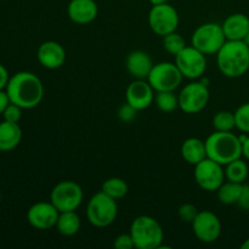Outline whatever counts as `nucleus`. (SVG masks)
I'll list each match as a JSON object with an SVG mask.
<instances>
[{
	"label": "nucleus",
	"instance_id": "36",
	"mask_svg": "<svg viewBox=\"0 0 249 249\" xmlns=\"http://www.w3.org/2000/svg\"><path fill=\"white\" fill-rule=\"evenodd\" d=\"M240 140L242 142V156L246 160H249V135L248 134L243 133L240 136Z\"/></svg>",
	"mask_w": 249,
	"mask_h": 249
},
{
	"label": "nucleus",
	"instance_id": "15",
	"mask_svg": "<svg viewBox=\"0 0 249 249\" xmlns=\"http://www.w3.org/2000/svg\"><path fill=\"white\" fill-rule=\"evenodd\" d=\"M125 100L138 111H143L152 105L155 90L147 79H135L125 90Z\"/></svg>",
	"mask_w": 249,
	"mask_h": 249
},
{
	"label": "nucleus",
	"instance_id": "10",
	"mask_svg": "<svg viewBox=\"0 0 249 249\" xmlns=\"http://www.w3.org/2000/svg\"><path fill=\"white\" fill-rule=\"evenodd\" d=\"M194 177L201 189L213 192L225 182V169L218 162L207 157L195 165Z\"/></svg>",
	"mask_w": 249,
	"mask_h": 249
},
{
	"label": "nucleus",
	"instance_id": "17",
	"mask_svg": "<svg viewBox=\"0 0 249 249\" xmlns=\"http://www.w3.org/2000/svg\"><path fill=\"white\" fill-rule=\"evenodd\" d=\"M99 14V6L95 0H71L67 6V15L77 24H88L95 21Z\"/></svg>",
	"mask_w": 249,
	"mask_h": 249
},
{
	"label": "nucleus",
	"instance_id": "13",
	"mask_svg": "<svg viewBox=\"0 0 249 249\" xmlns=\"http://www.w3.org/2000/svg\"><path fill=\"white\" fill-rule=\"evenodd\" d=\"M192 230L198 241L203 243H213L220 237V219L211 211L198 212L196 219L192 221Z\"/></svg>",
	"mask_w": 249,
	"mask_h": 249
},
{
	"label": "nucleus",
	"instance_id": "9",
	"mask_svg": "<svg viewBox=\"0 0 249 249\" xmlns=\"http://www.w3.org/2000/svg\"><path fill=\"white\" fill-rule=\"evenodd\" d=\"M179 14L170 4L153 5L148 12V26L157 36H164L177 32L179 27Z\"/></svg>",
	"mask_w": 249,
	"mask_h": 249
},
{
	"label": "nucleus",
	"instance_id": "2",
	"mask_svg": "<svg viewBox=\"0 0 249 249\" xmlns=\"http://www.w3.org/2000/svg\"><path fill=\"white\" fill-rule=\"evenodd\" d=\"M216 65L225 77H242L249 70V46L243 40H226L216 53Z\"/></svg>",
	"mask_w": 249,
	"mask_h": 249
},
{
	"label": "nucleus",
	"instance_id": "40",
	"mask_svg": "<svg viewBox=\"0 0 249 249\" xmlns=\"http://www.w3.org/2000/svg\"><path fill=\"white\" fill-rule=\"evenodd\" d=\"M243 41H245V43H246V44H247V45L249 46V32H248V33H247V36H246L245 40H243Z\"/></svg>",
	"mask_w": 249,
	"mask_h": 249
},
{
	"label": "nucleus",
	"instance_id": "18",
	"mask_svg": "<svg viewBox=\"0 0 249 249\" xmlns=\"http://www.w3.org/2000/svg\"><path fill=\"white\" fill-rule=\"evenodd\" d=\"M125 67L129 74L135 79H147L153 67L152 58L142 50H134L128 55Z\"/></svg>",
	"mask_w": 249,
	"mask_h": 249
},
{
	"label": "nucleus",
	"instance_id": "7",
	"mask_svg": "<svg viewBox=\"0 0 249 249\" xmlns=\"http://www.w3.org/2000/svg\"><path fill=\"white\" fill-rule=\"evenodd\" d=\"M84 194L80 185L72 180H65L53 186L50 195V202L60 212L77 211L82 204Z\"/></svg>",
	"mask_w": 249,
	"mask_h": 249
},
{
	"label": "nucleus",
	"instance_id": "11",
	"mask_svg": "<svg viewBox=\"0 0 249 249\" xmlns=\"http://www.w3.org/2000/svg\"><path fill=\"white\" fill-rule=\"evenodd\" d=\"M175 65L181 72L182 77L195 80L206 73L207 58L206 55L196 48L186 45L178 55H175Z\"/></svg>",
	"mask_w": 249,
	"mask_h": 249
},
{
	"label": "nucleus",
	"instance_id": "19",
	"mask_svg": "<svg viewBox=\"0 0 249 249\" xmlns=\"http://www.w3.org/2000/svg\"><path fill=\"white\" fill-rule=\"evenodd\" d=\"M226 40H245L249 32V18L245 14H232L221 24Z\"/></svg>",
	"mask_w": 249,
	"mask_h": 249
},
{
	"label": "nucleus",
	"instance_id": "26",
	"mask_svg": "<svg viewBox=\"0 0 249 249\" xmlns=\"http://www.w3.org/2000/svg\"><path fill=\"white\" fill-rule=\"evenodd\" d=\"M155 102L160 111L169 113L179 107V96L174 91H158L155 96Z\"/></svg>",
	"mask_w": 249,
	"mask_h": 249
},
{
	"label": "nucleus",
	"instance_id": "27",
	"mask_svg": "<svg viewBox=\"0 0 249 249\" xmlns=\"http://www.w3.org/2000/svg\"><path fill=\"white\" fill-rule=\"evenodd\" d=\"M213 126L216 131H232L236 128L235 113L230 111H220L213 117Z\"/></svg>",
	"mask_w": 249,
	"mask_h": 249
},
{
	"label": "nucleus",
	"instance_id": "14",
	"mask_svg": "<svg viewBox=\"0 0 249 249\" xmlns=\"http://www.w3.org/2000/svg\"><path fill=\"white\" fill-rule=\"evenodd\" d=\"M60 212L51 202L34 203L27 212V220L36 230H49L55 228Z\"/></svg>",
	"mask_w": 249,
	"mask_h": 249
},
{
	"label": "nucleus",
	"instance_id": "33",
	"mask_svg": "<svg viewBox=\"0 0 249 249\" xmlns=\"http://www.w3.org/2000/svg\"><path fill=\"white\" fill-rule=\"evenodd\" d=\"M113 247L117 249H131L135 247V245L130 233H123L114 238Z\"/></svg>",
	"mask_w": 249,
	"mask_h": 249
},
{
	"label": "nucleus",
	"instance_id": "30",
	"mask_svg": "<svg viewBox=\"0 0 249 249\" xmlns=\"http://www.w3.org/2000/svg\"><path fill=\"white\" fill-rule=\"evenodd\" d=\"M178 214H179L180 220L184 221V223L192 224V221L196 219L197 214H198V211H197L196 206H194V204L184 203L180 206Z\"/></svg>",
	"mask_w": 249,
	"mask_h": 249
},
{
	"label": "nucleus",
	"instance_id": "23",
	"mask_svg": "<svg viewBox=\"0 0 249 249\" xmlns=\"http://www.w3.org/2000/svg\"><path fill=\"white\" fill-rule=\"evenodd\" d=\"M243 184H238V182L232 181H225L218 190V199L220 203L226 204V206H232V204H237L238 199H240L241 194H242Z\"/></svg>",
	"mask_w": 249,
	"mask_h": 249
},
{
	"label": "nucleus",
	"instance_id": "22",
	"mask_svg": "<svg viewBox=\"0 0 249 249\" xmlns=\"http://www.w3.org/2000/svg\"><path fill=\"white\" fill-rule=\"evenodd\" d=\"M80 218L75 211L71 212H61L58 215L57 223H56L55 228L58 231V233L66 237H71L78 233L80 230Z\"/></svg>",
	"mask_w": 249,
	"mask_h": 249
},
{
	"label": "nucleus",
	"instance_id": "12",
	"mask_svg": "<svg viewBox=\"0 0 249 249\" xmlns=\"http://www.w3.org/2000/svg\"><path fill=\"white\" fill-rule=\"evenodd\" d=\"M209 101V89L202 82L185 85L179 94V107L187 114L199 113Z\"/></svg>",
	"mask_w": 249,
	"mask_h": 249
},
{
	"label": "nucleus",
	"instance_id": "38",
	"mask_svg": "<svg viewBox=\"0 0 249 249\" xmlns=\"http://www.w3.org/2000/svg\"><path fill=\"white\" fill-rule=\"evenodd\" d=\"M151 5H160V4H165V2H168V0H150Z\"/></svg>",
	"mask_w": 249,
	"mask_h": 249
},
{
	"label": "nucleus",
	"instance_id": "25",
	"mask_svg": "<svg viewBox=\"0 0 249 249\" xmlns=\"http://www.w3.org/2000/svg\"><path fill=\"white\" fill-rule=\"evenodd\" d=\"M101 191L111 198L118 201L128 194V184L125 182V180L121 179V178H109L102 184Z\"/></svg>",
	"mask_w": 249,
	"mask_h": 249
},
{
	"label": "nucleus",
	"instance_id": "28",
	"mask_svg": "<svg viewBox=\"0 0 249 249\" xmlns=\"http://www.w3.org/2000/svg\"><path fill=\"white\" fill-rule=\"evenodd\" d=\"M185 46H186V41H185L184 36H180L177 32H173V33L163 36V48L172 55H178Z\"/></svg>",
	"mask_w": 249,
	"mask_h": 249
},
{
	"label": "nucleus",
	"instance_id": "1",
	"mask_svg": "<svg viewBox=\"0 0 249 249\" xmlns=\"http://www.w3.org/2000/svg\"><path fill=\"white\" fill-rule=\"evenodd\" d=\"M6 92L12 104L23 109L38 106L44 97V87L41 80L34 73L22 71L10 77Z\"/></svg>",
	"mask_w": 249,
	"mask_h": 249
},
{
	"label": "nucleus",
	"instance_id": "34",
	"mask_svg": "<svg viewBox=\"0 0 249 249\" xmlns=\"http://www.w3.org/2000/svg\"><path fill=\"white\" fill-rule=\"evenodd\" d=\"M238 206L243 211H249V185L243 184L242 194H241L240 199H238Z\"/></svg>",
	"mask_w": 249,
	"mask_h": 249
},
{
	"label": "nucleus",
	"instance_id": "32",
	"mask_svg": "<svg viewBox=\"0 0 249 249\" xmlns=\"http://www.w3.org/2000/svg\"><path fill=\"white\" fill-rule=\"evenodd\" d=\"M138 109L134 108L131 105H129L128 102H125L124 105H122L118 109V118L121 119L124 123H130L131 121H134L138 114Z\"/></svg>",
	"mask_w": 249,
	"mask_h": 249
},
{
	"label": "nucleus",
	"instance_id": "29",
	"mask_svg": "<svg viewBox=\"0 0 249 249\" xmlns=\"http://www.w3.org/2000/svg\"><path fill=\"white\" fill-rule=\"evenodd\" d=\"M236 128L242 133L249 134V102L241 105L235 112Z\"/></svg>",
	"mask_w": 249,
	"mask_h": 249
},
{
	"label": "nucleus",
	"instance_id": "8",
	"mask_svg": "<svg viewBox=\"0 0 249 249\" xmlns=\"http://www.w3.org/2000/svg\"><path fill=\"white\" fill-rule=\"evenodd\" d=\"M182 74L178 66L173 62H160L153 65L147 82L156 92L174 91L182 82Z\"/></svg>",
	"mask_w": 249,
	"mask_h": 249
},
{
	"label": "nucleus",
	"instance_id": "35",
	"mask_svg": "<svg viewBox=\"0 0 249 249\" xmlns=\"http://www.w3.org/2000/svg\"><path fill=\"white\" fill-rule=\"evenodd\" d=\"M9 80H10L9 72H7L6 68L0 63V90L6 89Z\"/></svg>",
	"mask_w": 249,
	"mask_h": 249
},
{
	"label": "nucleus",
	"instance_id": "31",
	"mask_svg": "<svg viewBox=\"0 0 249 249\" xmlns=\"http://www.w3.org/2000/svg\"><path fill=\"white\" fill-rule=\"evenodd\" d=\"M22 109L17 105L10 102L9 106L5 108L4 113H2V117H4V121L11 122V123H18L22 118Z\"/></svg>",
	"mask_w": 249,
	"mask_h": 249
},
{
	"label": "nucleus",
	"instance_id": "37",
	"mask_svg": "<svg viewBox=\"0 0 249 249\" xmlns=\"http://www.w3.org/2000/svg\"><path fill=\"white\" fill-rule=\"evenodd\" d=\"M10 102L11 101H10L6 90H0V114L4 113L5 108L9 106Z\"/></svg>",
	"mask_w": 249,
	"mask_h": 249
},
{
	"label": "nucleus",
	"instance_id": "4",
	"mask_svg": "<svg viewBox=\"0 0 249 249\" xmlns=\"http://www.w3.org/2000/svg\"><path fill=\"white\" fill-rule=\"evenodd\" d=\"M129 233L138 249H158L162 247L164 240L162 226L150 215H140L134 219Z\"/></svg>",
	"mask_w": 249,
	"mask_h": 249
},
{
	"label": "nucleus",
	"instance_id": "39",
	"mask_svg": "<svg viewBox=\"0 0 249 249\" xmlns=\"http://www.w3.org/2000/svg\"><path fill=\"white\" fill-rule=\"evenodd\" d=\"M241 249H249V237L241 245Z\"/></svg>",
	"mask_w": 249,
	"mask_h": 249
},
{
	"label": "nucleus",
	"instance_id": "6",
	"mask_svg": "<svg viewBox=\"0 0 249 249\" xmlns=\"http://www.w3.org/2000/svg\"><path fill=\"white\" fill-rule=\"evenodd\" d=\"M226 41L221 24L215 22H207L195 29L191 36V45L203 53L204 55H213L223 48Z\"/></svg>",
	"mask_w": 249,
	"mask_h": 249
},
{
	"label": "nucleus",
	"instance_id": "5",
	"mask_svg": "<svg viewBox=\"0 0 249 249\" xmlns=\"http://www.w3.org/2000/svg\"><path fill=\"white\" fill-rule=\"evenodd\" d=\"M118 215L116 199L100 191L89 199L87 206V218L95 228H107L112 225Z\"/></svg>",
	"mask_w": 249,
	"mask_h": 249
},
{
	"label": "nucleus",
	"instance_id": "24",
	"mask_svg": "<svg viewBox=\"0 0 249 249\" xmlns=\"http://www.w3.org/2000/svg\"><path fill=\"white\" fill-rule=\"evenodd\" d=\"M248 164L242 160H232L229 164L225 165V179L228 181L238 182V184H245L248 178Z\"/></svg>",
	"mask_w": 249,
	"mask_h": 249
},
{
	"label": "nucleus",
	"instance_id": "21",
	"mask_svg": "<svg viewBox=\"0 0 249 249\" xmlns=\"http://www.w3.org/2000/svg\"><path fill=\"white\" fill-rule=\"evenodd\" d=\"M181 157L189 164H198L201 160L207 158L206 141H202L198 138L186 139L181 145Z\"/></svg>",
	"mask_w": 249,
	"mask_h": 249
},
{
	"label": "nucleus",
	"instance_id": "16",
	"mask_svg": "<svg viewBox=\"0 0 249 249\" xmlns=\"http://www.w3.org/2000/svg\"><path fill=\"white\" fill-rule=\"evenodd\" d=\"M36 58L43 67L48 70H57L66 62L65 48L57 41H44L39 45Z\"/></svg>",
	"mask_w": 249,
	"mask_h": 249
},
{
	"label": "nucleus",
	"instance_id": "20",
	"mask_svg": "<svg viewBox=\"0 0 249 249\" xmlns=\"http://www.w3.org/2000/svg\"><path fill=\"white\" fill-rule=\"evenodd\" d=\"M22 129L18 123L4 121L0 123V152H10L19 145Z\"/></svg>",
	"mask_w": 249,
	"mask_h": 249
},
{
	"label": "nucleus",
	"instance_id": "3",
	"mask_svg": "<svg viewBox=\"0 0 249 249\" xmlns=\"http://www.w3.org/2000/svg\"><path fill=\"white\" fill-rule=\"evenodd\" d=\"M207 157L219 164L226 165L242 157V142L240 136L231 131H216L206 140Z\"/></svg>",
	"mask_w": 249,
	"mask_h": 249
}]
</instances>
